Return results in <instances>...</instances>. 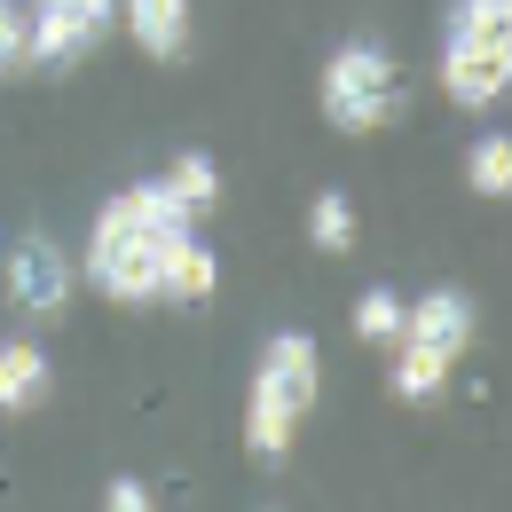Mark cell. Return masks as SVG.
<instances>
[{
	"label": "cell",
	"mask_w": 512,
	"mask_h": 512,
	"mask_svg": "<svg viewBox=\"0 0 512 512\" xmlns=\"http://www.w3.org/2000/svg\"><path fill=\"white\" fill-rule=\"evenodd\" d=\"M190 229H197V213L166 182H134V190H119L95 213L79 276L119 308H150V300H166V260H174V245Z\"/></svg>",
	"instance_id": "cell-1"
},
{
	"label": "cell",
	"mask_w": 512,
	"mask_h": 512,
	"mask_svg": "<svg viewBox=\"0 0 512 512\" xmlns=\"http://www.w3.org/2000/svg\"><path fill=\"white\" fill-rule=\"evenodd\" d=\"M323 394V347L316 331H276L253 363V394H245V457L253 465H284L308 410Z\"/></svg>",
	"instance_id": "cell-2"
},
{
	"label": "cell",
	"mask_w": 512,
	"mask_h": 512,
	"mask_svg": "<svg viewBox=\"0 0 512 512\" xmlns=\"http://www.w3.org/2000/svg\"><path fill=\"white\" fill-rule=\"evenodd\" d=\"M473 323H481V308H473L465 284H442V292L410 300L402 331H394V371H386L394 402H434L449 386V371L465 363V347H473Z\"/></svg>",
	"instance_id": "cell-3"
},
{
	"label": "cell",
	"mask_w": 512,
	"mask_h": 512,
	"mask_svg": "<svg viewBox=\"0 0 512 512\" xmlns=\"http://www.w3.org/2000/svg\"><path fill=\"white\" fill-rule=\"evenodd\" d=\"M512 87V0H449L442 95L457 111H497Z\"/></svg>",
	"instance_id": "cell-4"
},
{
	"label": "cell",
	"mask_w": 512,
	"mask_h": 512,
	"mask_svg": "<svg viewBox=\"0 0 512 512\" xmlns=\"http://www.w3.org/2000/svg\"><path fill=\"white\" fill-rule=\"evenodd\" d=\"M316 111L331 119V134H379L402 119V64L379 40H339L323 56L316 79Z\"/></svg>",
	"instance_id": "cell-5"
},
{
	"label": "cell",
	"mask_w": 512,
	"mask_h": 512,
	"mask_svg": "<svg viewBox=\"0 0 512 512\" xmlns=\"http://www.w3.org/2000/svg\"><path fill=\"white\" fill-rule=\"evenodd\" d=\"M111 32H119V0H32V16H24V64L64 79V71H79Z\"/></svg>",
	"instance_id": "cell-6"
},
{
	"label": "cell",
	"mask_w": 512,
	"mask_h": 512,
	"mask_svg": "<svg viewBox=\"0 0 512 512\" xmlns=\"http://www.w3.org/2000/svg\"><path fill=\"white\" fill-rule=\"evenodd\" d=\"M8 308L24 323H64L71 292H79V268L64 260V245L48 237V229H32V237H16L8 245Z\"/></svg>",
	"instance_id": "cell-7"
},
{
	"label": "cell",
	"mask_w": 512,
	"mask_h": 512,
	"mask_svg": "<svg viewBox=\"0 0 512 512\" xmlns=\"http://www.w3.org/2000/svg\"><path fill=\"white\" fill-rule=\"evenodd\" d=\"M119 24L134 32V48L150 56V64H190V0H119Z\"/></svg>",
	"instance_id": "cell-8"
},
{
	"label": "cell",
	"mask_w": 512,
	"mask_h": 512,
	"mask_svg": "<svg viewBox=\"0 0 512 512\" xmlns=\"http://www.w3.org/2000/svg\"><path fill=\"white\" fill-rule=\"evenodd\" d=\"M56 371H48V347L40 339H0V418H32L48 410Z\"/></svg>",
	"instance_id": "cell-9"
},
{
	"label": "cell",
	"mask_w": 512,
	"mask_h": 512,
	"mask_svg": "<svg viewBox=\"0 0 512 512\" xmlns=\"http://www.w3.org/2000/svg\"><path fill=\"white\" fill-rule=\"evenodd\" d=\"M213 284H221V260H213V245L190 229V237L174 245V260H166V300H174V308H205Z\"/></svg>",
	"instance_id": "cell-10"
},
{
	"label": "cell",
	"mask_w": 512,
	"mask_h": 512,
	"mask_svg": "<svg viewBox=\"0 0 512 512\" xmlns=\"http://www.w3.org/2000/svg\"><path fill=\"white\" fill-rule=\"evenodd\" d=\"M355 237H363V221H355V197L347 190H316L308 197V245H316L323 260L355 253Z\"/></svg>",
	"instance_id": "cell-11"
},
{
	"label": "cell",
	"mask_w": 512,
	"mask_h": 512,
	"mask_svg": "<svg viewBox=\"0 0 512 512\" xmlns=\"http://www.w3.org/2000/svg\"><path fill=\"white\" fill-rule=\"evenodd\" d=\"M158 182H166V190L182 197V205H190L197 221H205V213L221 205V158H213V150H174V166H166Z\"/></svg>",
	"instance_id": "cell-12"
},
{
	"label": "cell",
	"mask_w": 512,
	"mask_h": 512,
	"mask_svg": "<svg viewBox=\"0 0 512 512\" xmlns=\"http://www.w3.org/2000/svg\"><path fill=\"white\" fill-rule=\"evenodd\" d=\"M465 190L473 197H512V142L505 134H473V150H465Z\"/></svg>",
	"instance_id": "cell-13"
},
{
	"label": "cell",
	"mask_w": 512,
	"mask_h": 512,
	"mask_svg": "<svg viewBox=\"0 0 512 512\" xmlns=\"http://www.w3.org/2000/svg\"><path fill=\"white\" fill-rule=\"evenodd\" d=\"M402 292L394 284H371L363 300H355V339H371V347H394V331H402Z\"/></svg>",
	"instance_id": "cell-14"
},
{
	"label": "cell",
	"mask_w": 512,
	"mask_h": 512,
	"mask_svg": "<svg viewBox=\"0 0 512 512\" xmlns=\"http://www.w3.org/2000/svg\"><path fill=\"white\" fill-rule=\"evenodd\" d=\"M8 71H24V8L16 0H0V79Z\"/></svg>",
	"instance_id": "cell-15"
},
{
	"label": "cell",
	"mask_w": 512,
	"mask_h": 512,
	"mask_svg": "<svg viewBox=\"0 0 512 512\" xmlns=\"http://www.w3.org/2000/svg\"><path fill=\"white\" fill-rule=\"evenodd\" d=\"M103 505H111V512H150L158 497H150V481H134V473H119V481L103 489Z\"/></svg>",
	"instance_id": "cell-16"
},
{
	"label": "cell",
	"mask_w": 512,
	"mask_h": 512,
	"mask_svg": "<svg viewBox=\"0 0 512 512\" xmlns=\"http://www.w3.org/2000/svg\"><path fill=\"white\" fill-rule=\"evenodd\" d=\"M0 253H8V237H0Z\"/></svg>",
	"instance_id": "cell-17"
}]
</instances>
